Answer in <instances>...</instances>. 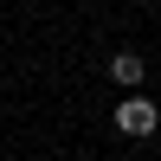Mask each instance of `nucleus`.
I'll return each instance as SVG.
<instances>
[{"label":"nucleus","instance_id":"obj_1","mask_svg":"<svg viewBox=\"0 0 161 161\" xmlns=\"http://www.w3.org/2000/svg\"><path fill=\"white\" fill-rule=\"evenodd\" d=\"M116 129H123V136H136V142H148L155 129H161V110H155V97L129 90V97L116 103Z\"/></svg>","mask_w":161,"mask_h":161},{"label":"nucleus","instance_id":"obj_2","mask_svg":"<svg viewBox=\"0 0 161 161\" xmlns=\"http://www.w3.org/2000/svg\"><path fill=\"white\" fill-rule=\"evenodd\" d=\"M110 77H116L123 90H142V77H148V64H142V52H116V58H110Z\"/></svg>","mask_w":161,"mask_h":161}]
</instances>
